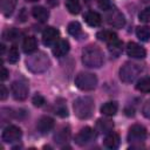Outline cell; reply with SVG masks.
<instances>
[{"instance_id":"cell-1","label":"cell","mask_w":150,"mask_h":150,"mask_svg":"<svg viewBox=\"0 0 150 150\" xmlns=\"http://www.w3.org/2000/svg\"><path fill=\"white\" fill-rule=\"evenodd\" d=\"M82 62L88 68H100L104 62V55L97 46L89 45L82 52Z\"/></svg>"},{"instance_id":"cell-2","label":"cell","mask_w":150,"mask_h":150,"mask_svg":"<svg viewBox=\"0 0 150 150\" xmlns=\"http://www.w3.org/2000/svg\"><path fill=\"white\" fill-rule=\"evenodd\" d=\"M26 66H27L28 70L38 74V73L46 71L50 66V61L43 52H38L36 54L28 56V59L26 61Z\"/></svg>"},{"instance_id":"cell-3","label":"cell","mask_w":150,"mask_h":150,"mask_svg":"<svg viewBox=\"0 0 150 150\" xmlns=\"http://www.w3.org/2000/svg\"><path fill=\"white\" fill-rule=\"evenodd\" d=\"M73 109L79 118L87 120L94 112V101L89 96H81L74 101Z\"/></svg>"},{"instance_id":"cell-4","label":"cell","mask_w":150,"mask_h":150,"mask_svg":"<svg viewBox=\"0 0 150 150\" xmlns=\"http://www.w3.org/2000/svg\"><path fill=\"white\" fill-rule=\"evenodd\" d=\"M142 73V68L132 62H125L120 69V79L125 83L134 82Z\"/></svg>"},{"instance_id":"cell-5","label":"cell","mask_w":150,"mask_h":150,"mask_svg":"<svg viewBox=\"0 0 150 150\" xmlns=\"http://www.w3.org/2000/svg\"><path fill=\"white\" fill-rule=\"evenodd\" d=\"M75 84L79 89L89 91L95 89L97 84V77L95 74L91 73H79L75 77Z\"/></svg>"},{"instance_id":"cell-6","label":"cell","mask_w":150,"mask_h":150,"mask_svg":"<svg viewBox=\"0 0 150 150\" xmlns=\"http://www.w3.org/2000/svg\"><path fill=\"white\" fill-rule=\"evenodd\" d=\"M146 138V130L141 124H134L128 132V142L131 143L132 146H141Z\"/></svg>"},{"instance_id":"cell-7","label":"cell","mask_w":150,"mask_h":150,"mask_svg":"<svg viewBox=\"0 0 150 150\" xmlns=\"http://www.w3.org/2000/svg\"><path fill=\"white\" fill-rule=\"evenodd\" d=\"M12 95L16 101H23L28 96V86L22 80H16L11 86Z\"/></svg>"},{"instance_id":"cell-8","label":"cell","mask_w":150,"mask_h":150,"mask_svg":"<svg viewBox=\"0 0 150 150\" xmlns=\"http://www.w3.org/2000/svg\"><path fill=\"white\" fill-rule=\"evenodd\" d=\"M96 137V134H95V130L91 129L90 127H84L82 128L79 134L75 136V143L77 145H86L88 143H90L91 141H94Z\"/></svg>"},{"instance_id":"cell-9","label":"cell","mask_w":150,"mask_h":150,"mask_svg":"<svg viewBox=\"0 0 150 150\" xmlns=\"http://www.w3.org/2000/svg\"><path fill=\"white\" fill-rule=\"evenodd\" d=\"M21 129L16 125H8L2 131V141L6 143H13L21 138Z\"/></svg>"},{"instance_id":"cell-10","label":"cell","mask_w":150,"mask_h":150,"mask_svg":"<svg viewBox=\"0 0 150 150\" xmlns=\"http://www.w3.org/2000/svg\"><path fill=\"white\" fill-rule=\"evenodd\" d=\"M105 20L110 26L116 27V28H121L125 23L123 14L117 9H110L105 15Z\"/></svg>"},{"instance_id":"cell-11","label":"cell","mask_w":150,"mask_h":150,"mask_svg":"<svg viewBox=\"0 0 150 150\" xmlns=\"http://www.w3.org/2000/svg\"><path fill=\"white\" fill-rule=\"evenodd\" d=\"M127 54H128V56L134 57V59H143V57H145L146 52L138 43H136V42H129L127 45Z\"/></svg>"},{"instance_id":"cell-12","label":"cell","mask_w":150,"mask_h":150,"mask_svg":"<svg viewBox=\"0 0 150 150\" xmlns=\"http://www.w3.org/2000/svg\"><path fill=\"white\" fill-rule=\"evenodd\" d=\"M60 35V32L54 27H47L42 33V42L46 46H50L56 42L57 38Z\"/></svg>"},{"instance_id":"cell-13","label":"cell","mask_w":150,"mask_h":150,"mask_svg":"<svg viewBox=\"0 0 150 150\" xmlns=\"http://www.w3.org/2000/svg\"><path fill=\"white\" fill-rule=\"evenodd\" d=\"M54 124L55 123H54V120L52 117L42 116L38 121L36 128H38V131H40V134H47V132H49L54 128Z\"/></svg>"},{"instance_id":"cell-14","label":"cell","mask_w":150,"mask_h":150,"mask_svg":"<svg viewBox=\"0 0 150 150\" xmlns=\"http://www.w3.org/2000/svg\"><path fill=\"white\" fill-rule=\"evenodd\" d=\"M69 42L67 40H59L57 42L54 43L53 46V55L56 56V57H62L64 56L68 52H69Z\"/></svg>"},{"instance_id":"cell-15","label":"cell","mask_w":150,"mask_h":150,"mask_svg":"<svg viewBox=\"0 0 150 150\" xmlns=\"http://www.w3.org/2000/svg\"><path fill=\"white\" fill-rule=\"evenodd\" d=\"M114 129V122L108 118H100L96 122V130L101 134H109Z\"/></svg>"},{"instance_id":"cell-16","label":"cell","mask_w":150,"mask_h":150,"mask_svg":"<svg viewBox=\"0 0 150 150\" xmlns=\"http://www.w3.org/2000/svg\"><path fill=\"white\" fill-rule=\"evenodd\" d=\"M84 21L91 26V27H96V26H100L101 22H102V18L101 15L97 13V12H94V11H89L86 13L84 15Z\"/></svg>"},{"instance_id":"cell-17","label":"cell","mask_w":150,"mask_h":150,"mask_svg":"<svg viewBox=\"0 0 150 150\" xmlns=\"http://www.w3.org/2000/svg\"><path fill=\"white\" fill-rule=\"evenodd\" d=\"M120 142H121V139H120V136H118L117 134H115V132H109V134L105 136V138H104V141H103V144H104V146H107L108 149H116V148H118Z\"/></svg>"},{"instance_id":"cell-18","label":"cell","mask_w":150,"mask_h":150,"mask_svg":"<svg viewBox=\"0 0 150 150\" xmlns=\"http://www.w3.org/2000/svg\"><path fill=\"white\" fill-rule=\"evenodd\" d=\"M32 14H33V16H34L38 21H41V22L46 21V20L48 19V16H49L48 9H46V8L42 7V6H35V7H33Z\"/></svg>"},{"instance_id":"cell-19","label":"cell","mask_w":150,"mask_h":150,"mask_svg":"<svg viewBox=\"0 0 150 150\" xmlns=\"http://www.w3.org/2000/svg\"><path fill=\"white\" fill-rule=\"evenodd\" d=\"M70 137V130L68 127H63L61 128L59 131H56V134L54 135V141L57 143V144H62V143H66Z\"/></svg>"},{"instance_id":"cell-20","label":"cell","mask_w":150,"mask_h":150,"mask_svg":"<svg viewBox=\"0 0 150 150\" xmlns=\"http://www.w3.org/2000/svg\"><path fill=\"white\" fill-rule=\"evenodd\" d=\"M16 5V0H0V7L4 15L8 16L13 13Z\"/></svg>"},{"instance_id":"cell-21","label":"cell","mask_w":150,"mask_h":150,"mask_svg":"<svg viewBox=\"0 0 150 150\" xmlns=\"http://www.w3.org/2000/svg\"><path fill=\"white\" fill-rule=\"evenodd\" d=\"M22 47H23V52L25 53H33L38 48V42H36V39L34 36H27L25 40H23V43H22Z\"/></svg>"},{"instance_id":"cell-22","label":"cell","mask_w":150,"mask_h":150,"mask_svg":"<svg viewBox=\"0 0 150 150\" xmlns=\"http://www.w3.org/2000/svg\"><path fill=\"white\" fill-rule=\"evenodd\" d=\"M117 109H118L117 103L114 102V101H110V102L104 103L101 107V112L103 115H105V116H114L117 112Z\"/></svg>"},{"instance_id":"cell-23","label":"cell","mask_w":150,"mask_h":150,"mask_svg":"<svg viewBox=\"0 0 150 150\" xmlns=\"http://www.w3.org/2000/svg\"><path fill=\"white\" fill-rule=\"evenodd\" d=\"M96 38H97L98 40H101V41L107 42V43H109V42H111V41L118 39V38H117V34H116L115 32H112V30H107V29H105V30H100V32L96 34Z\"/></svg>"},{"instance_id":"cell-24","label":"cell","mask_w":150,"mask_h":150,"mask_svg":"<svg viewBox=\"0 0 150 150\" xmlns=\"http://www.w3.org/2000/svg\"><path fill=\"white\" fill-rule=\"evenodd\" d=\"M136 89L141 93H150V77H141L136 83Z\"/></svg>"},{"instance_id":"cell-25","label":"cell","mask_w":150,"mask_h":150,"mask_svg":"<svg viewBox=\"0 0 150 150\" xmlns=\"http://www.w3.org/2000/svg\"><path fill=\"white\" fill-rule=\"evenodd\" d=\"M122 47H123V43L118 39H116V40H114V41L108 43V49L114 56H118L122 53Z\"/></svg>"},{"instance_id":"cell-26","label":"cell","mask_w":150,"mask_h":150,"mask_svg":"<svg viewBox=\"0 0 150 150\" xmlns=\"http://www.w3.org/2000/svg\"><path fill=\"white\" fill-rule=\"evenodd\" d=\"M136 35L141 41H149L150 40V28L148 26H139L136 28Z\"/></svg>"},{"instance_id":"cell-27","label":"cell","mask_w":150,"mask_h":150,"mask_svg":"<svg viewBox=\"0 0 150 150\" xmlns=\"http://www.w3.org/2000/svg\"><path fill=\"white\" fill-rule=\"evenodd\" d=\"M68 33L70 35H73L74 38H80L82 36V28H81V25L77 22V21H71L69 25H68Z\"/></svg>"},{"instance_id":"cell-28","label":"cell","mask_w":150,"mask_h":150,"mask_svg":"<svg viewBox=\"0 0 150 150\" xmlns=\"http://www.w3.org/2000/svg\"><path fill=\"white\" fill-rule=\"evenodd\" d=\"M66 8L71 14H79L81 9L80 0H67L66 1Z\"/></svg>"},{"instance_id":"cell-29","label":"cell","mask_w":150,"mask_h":150,"mask_svg":"<svg viewBox=\"0 0 150 150\" xmlns=\"http://www.w3.org/2000/svg\"><path fill=\"white\" fill-rule=\"evenodd\" d=\"M20 36V32L16 28H8L4 32V38L8 41H14Z\"/></svg>"},{"instance_id":"cell-30","label":"cell","mask_w":150,"mask_h":150,"mask_svg":"<svg viewBox=\"0 0 150 150\" xmlns=\"http://www.w3.org/2000/svg\"><path fill=\"white\" fill-rule=\"evenodd\" d=\"M8 62L9 63H15L18 60H19V50L15 46H12L9 48V52H8V57H7Z\"/></svg>"},{"instance_id":"cell-31","label":"cell","mask_w":150,"mask_h":150,"mask_svg":"<svg viewBox=\"0 0 150 150\" xmlns=\"http://www.w3.org/2000/svg\"><path fill=\"white\" fill-rule=\"evenodd\" d=\"M138 18H139V20H141L142 22H150V7L144 8V9L139 13Z\"/></svg>"},{"instance_id":"cell-32","label":"cell","mask_w":150,"mask_h":150,"mask_svg":"<svg viewBox=\"0 0 150 150\" xmlns=\"http://www.w3.org/2000/svg\"><path fill=\"white\" fill-rule=\"evenodd\" d=\"M32 102H33V104H34L35 107H41V105H43V103H45V98H43V96L36 94V95L33 96Z\"/></svg>"},{"instance_id":"cell-33","label":"cell","mask_w":150,"mask_h":150,"mask_svg":"<svg viewBox=\"0 0 150 150\" xmlns=\"http://www.w3.org/2000/svg\"><path fill=\"white\" fill-rule=\"evenodd\" d=\"M97 5H98V7H100L101 9H103V11H108V9H110V7H111L110 0H97Z\"/></svg>"},{"instance_id":"cell-34","label":"cell","mask_w":150,"mask_h":150,"mask_svg":"<svg viewBox=\"0 0 150 150\" xmlns=\"http://www.w3.org/2000/svg\"><path fill=\"white\" fill-rule=\"evenodd\" d=\"M142 112H143L144 117H146V118L150 120V100H148V101L144 103L143 109H142Z\"/></svg>"},{"instance_id":"cell-35","label":"cell","mask_w":150,"mask_h":150,"mask_svg":"<svg viewBox=\"0 0 150 150\" xmlns=\"http://www.w3.org/2000/svg\"><path fill=\"white\" fill-rule=\"evenodd\" d=\"M55 114H57V115H59V116H61V117H66V116H68L67 108H66V107H63V105H60V107L55 110Z\"/></svg>"},{"instance_id":"cell-36","label":"cell","mask_w":150,"mask_h":150,"mask_svg":"<svg viewBox=\"0 0 150 150\" xmlns=\"http://www.w3.org/2000/svg\"><path fill=\"white\" fill-rule=\"evenodd\" d=\"M8 77V70L2 66L1 67V74H0V79H1V81H5L6 79Z\"/></svg>"},{"instance_id":"cell-37","label":"cell","mask_w":150,"mask_h":150,"mask_svg":"<svg viewBox=\"0 0 150 150\" xmlns=\"http://www.w3.org/2000/svg\"><path fill=\"white\" fill-rule=\"evenodd\" d=\"M0 88H1V95H0V98H1V100H5V98L7 97V94H8V93H7V89H6V87H5L4 84H1Z\"/></svg>"},{"instance_id":"cell-38","label":"cell","mask_w":150,"mask_h":150,"mask_svg":"<svg viewBox=\"0 0 150 150\" xmlns=\"http://www.w3.org/2000/svg\"><path fill=\"white\" fill-rule=\"evenodd\" d=\"M27 1H29V2H34V1H38V0H27Z\"/></svg>"}]
</instances>
